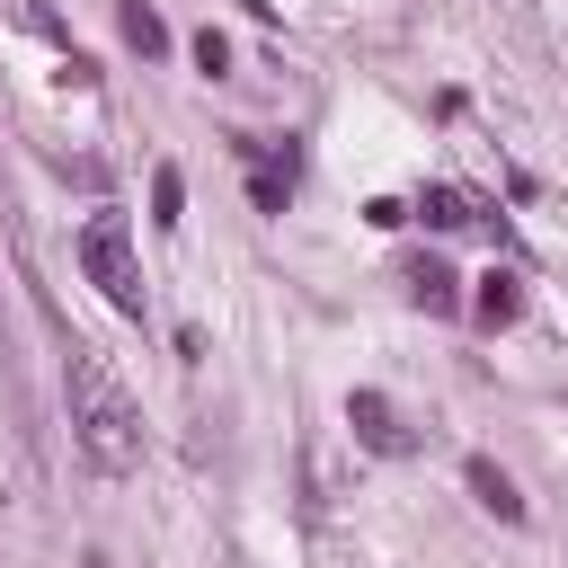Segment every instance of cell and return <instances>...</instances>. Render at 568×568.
Masks as SVG:
<instances>
[{"mask_svg": "<svg viewBox=\"0 0 568 568\" xmlns=\"http://www.w3.org/2000/svg\"><path fill=\"white\" fill-rule=\"evenodd\" d=\"M62 399H71V444L89 453V470L133 479V470H142V408L124 399V382H115L89 346L62 355Z\"/></svg>", "mask_w": 568, "mask_h": 568, "instance_id": "obj_1", "label": "cell"}, {"mask_svg": "<svg viewBox=\"0 0 568 568\" xmlns=\"http://www.w3.org/2000/svg\"><path fill=\"white\" fill-rule=\"evenodd\" d=\"M80 266H89V284H98L124 320H142V266H133V240H124L115 213H98V222L80 231Z\"/></svg>", "mask_w": 568, "mask_h": 568, "instance_id": "obj_2", "label": "cell"}, {"mask_svg": "<svg viewBox=\"0 0 568 568\" xmlns=\"http://www.w3.org/2000/svg\"><path fill=\"white\" fill-rule=\"evenodd\" d=\"M346 426H355V444H364V453H390V462H399V453H417L408 417H399L382 390H346Z\"/></svg>", "mask_w": 568, "mask_h": 568, "instance_id": "obj_3", "label": "cell"}, {"mask_svg": "<svg viewBox=\"0 0 568 568\" xmlns=\"http://www.w3.org/2000/svg\"><path fill=\"white\" fill-rule=\"evenodd\" d=\"M462 479H470V497H479L497 524H524V497H515V479H506L488 453H470V462H462Z\"/></svg>", "mask_w": 568, "mask_h": 568, "instance_id": "obj_4", "label": "cell"}, {"mask_svg": "<svg viewBox=\"0 0 568 568\" xmlns=\"http://www.w3.org/2000/svg\"><path fill=\"white\" fill-rule=\"evenodd\" d=\"M470 311H479L488 328H506V320L524 311V275H515V266H488V275H479V293H470Z\"/></svg>", "mask_w": 568, "mask_h": 568, "instance_id": "obj_5", "label": "cell"}, {"mask_svg": "<svg viewBox=\"0 0 568 568\" xmlns=\"http://www.w3.org/2000/svg\"><path fill=\"white\" fill-rule=\"evenodd\" d=\"M115 27H124V44H133L142 62H151V53H169V18H160L151 0H124V9H115Z\"/></svg>", "mask_w": 568, "mask_h": 568, "instance_id": "obj_6", "label": "cell"}, {"mask_svg": "<svg viewBox=\"0 0 568 568\" xmlns=\"http://www.w3.org/2000/svg\"><path fill=\"white\" fill-rule=\"evenodd\" d=\"M408 293H417L435 320H444V311H462V284H453V266H435V257H417V266H408Z\"/></svg>", "mask_w": 568, "mask_h": 568, "instance_id": "obj_7", "label": "cell"}, {"mask_svg": "<svg viewBox=\"0 0 568 568\" xmlns=\"http://www.w3.org/2000/svg\"><path fill=\"white\" fill-rule=\"evenodd\" d=\"M151 222H160V231H178V222H186V178H178L169 160L151 169Z\"/></svg>", "mask_w": 568, "mask_h": 568, "instance_id": "obj_8", "label": "cell"}, {"mask_svg": "<svg viewBox=\"0 0 568 568\" xmlns=\"http://www.w3.org/2000/svg\"><path fill=\"white\" fill-rule=\"evenodd\" d=\"M417 213H426L435 231H462V222H479V204H470V195H453V186H426V195H417Z\"/></svg>", "mask_w": 568, "mask_h": 568, "instance_id": "obj_9", "label": "cell"}, {"mask_svg": "<svg viewBox=\"0 0 568 568\" xmlns=\"http://www.w3.org/2000/svg\"><path fill=\"white\" fill-rule=\"evenodd\" d=\"M195 71H204V80H222V71H231V44H222V36H213V27H204V36H195Z\"/></svg>", "mask_w": 568, "mask_h": 568, "instance_id": "obj_10", "label": "cell"}, {"mask_svg": "<svg viewBox=\"0 0 568 568\" xmlns=\"http://www.w3.org/2000/svg\"><path fill=\"white\" fill-rule=\"evenodd\" d=\"M240 9H248V18H275V0H240Z\"/></svg>", "mask_w": 568, "mask_h": 568, "instance_id": "obj_11", "label": "cell"}]
</instances>
